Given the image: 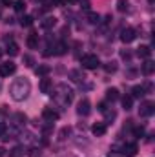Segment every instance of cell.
<instances>
[{
	"instance_id": "10",
	"label": "cell",
	"mask_w": 155,
	"mask_h": 157,
	"mask_svg": "<svg viewBox=\"0 0 155 157\" xmlns=\"http://www.w3.org/2000/svg\"><path fill=\"white\" fill-rule=\"evenodd\" d=\"M39 88H40V91H42V93H49V91H51V88H53V82H51V78H47V77L40 78Z\"/></svg>"
},
{
	"instance_id": "39",
	"label": "cell",
	"mask_w": 155,
	"mask_h": 157,
	"mask_svg": "<svg viewBox=\"0 0 155 157\" xmlns=\"http://www.w3.org/2000/svg\"><path fill=\"white\" fill-rule=\"evenodd\" d=\"M13 2L15 0H2V6H7L9 7V6H13Z\"/></svg>"
},
{
	"instance_id": "45",
	"label": "cell",
	"mask_w": 155,
	"mask_h": 157,
	"mask_svg": "<svg viewBox=\"0 0 155 157\" xmlns=\"http://www.w3.org/2000/svg\"><path fill=\"white\" fill-rule=\"evenodd\" d=\"M148 2H150V4H153V2H155V0H148Z\"/></svg>"
},
{
	"instance_id": "1",
	"label": "cell",
	"mask_w": 155,
	"mask_h": 157,
	"mask_svg": "<svg viewBox=\"0 0 155 157\" xmlns=\"http://www.w3.org/2000/svg\"><path fill=\"white\" fill-rule=\"evenodd\" d=\"M29 91H31V82H29L28 78H24V77L17 78V80L11 84V88H9V93H11L13 101H17V102L28 99Z\"/></svg>"
},
{
	"instance_id": "9",
	"label": "cell",
	"mask_w": 155,
	"mask_h": 157,
	"mask_svg": "<svg viewBox=\"0 0 155 157\" xmlns=\"http://www.w3.org/2000/svg\"><path fill=\"white\" fill-rule=\"evenodd\" d=\"M137 152H139V148H137V144L135 143H128V144H124L122 146V154L128 157H135L137 155Z\"/></svg>"
},
{
	"instance_id": "38",
	"label": "cell",
	"mask_w": 155,
	"mask_h": 157,
	"mask_svg": "<svg viewBox=\"0 0 155 157\" xmlns=\"http://www.w3.org/2000/svg\"><path fill=\"white\" fill-rule=\"evenodd\" d=\"M4 135H6V124L0 122V137H4Z\"/></svg>"
},
{
	"instance_id": "14",
	"label": "cell",
	"mask_w": 155,
	"mask_h": 157,
	"mask_svg": "<svg viewBox=\"0 0 155 157\" xmlns=\"http://www.w3.org/2000/svg\"><path fill=\"white\" fill-rule=\"evenodd\" d=\"M150 55H152V48H150V46H141V48H137V57H139V59H150Z\"/></svg>"
},
{
	"instance_id": "24",
	"label": "cell",
	"mask_w": 155,
	"mask_h": 157,
	"mask_svg": "<svg viewBox=\"0 0 155 157\" xmlns=\"http://www.w3.org/2000/svg\"><path fill=\"white\" fill-rule=\"evenodd\" d=\"M122 108H124V110H131V108H133V97H131V95L122 97Z\"/></svg>"
},
{
	"instance_id": "33",
	"label": "cell",
	"mask_w": 155,
	"mask_h": 157,
	"mask_svg": "<svg viewBox=\"0 0 155 157\" xmlns=\"http://www.w3.org/2000/svg\"><path fill=\"white\" fill-rule=\"evenodd\" d=\"M24 64H26L28 68H31V66L35 64V60H33V57H31V55H24Z\"/></svg>"
},
{
	"instance_id": "25",
	"label": "cell",
	"mask_w": 155,
	"mask_h": 157,
	"mask_svg": "<svg viewBox=\"0 0 155 157\" xmlns=\"http://www.w3.org/2000/svg\"><path fill=\"white\" fill-rule=\"evenodd\" d=\"M106 99L112 101V102L117 101V99H119V90H117V88H110V90L106 91Z\"/></svg>"
},
{
	"instance_id": "22",
	"label": "cell",
	"mask_w": 155,
	"mask_h": 157,
	"mask_svg": "<svg viewBox=\"0 0 155 157\" xmlns=\"http://www.w3.org/2000/svg\"><path fill=\"white\" fill-rule=\"evenodd\" d=\"M13 122H15V126H18V128L24 126V124H26V115H24V113H15V115H13Z\"/></svg>"
},
{
	"instance_id": "6",
	"label": "cell",
	"mask_w": 155,
	"mask_h": 157,
	"mask_svg": "<svg viewBox=\"0 0 155 157\" xmlns=\"http://www.w3.org/2000/svg\"><path fill=\"white\" fill-rule=\"evenodd\" d=\"M17 71V64L15 62H4L0 64V77H9Z\"/></svg>"
},
{
	"instance_id": "41",
	"label": "cell",
	"mask_w": 155,
	"mask_h": 157,
	"mask_svg": "<svg viewBox=\"0 0 155 157\" xmlns=\"http://www.w3.org/2000/svg\"><path fill=\"white\" fill-rule=\"evenodd\" d=\"M66 2H68V4H78L80 0H66Z\"/></svg>"
},
{
	"instance_id": "11",
	"label": "cell",
	"mask_w": 155,
	"mask_h": 157,
	"mask_svg": "<svg viewBox=\"0 0 155 157\" xmlns=\"http://www.w3.org/2000/svg\"><path fill=\"white\" fill-rule=\"evenodd\" d=\"M70 78H71L73 82H77V84H82V82L86 80L84 73H82L80 70H71V71H70Z\"/></svg>"
},
{
	"instance_id": "15",
	"label": "cell",
	"mask_w": 155,
	"mask_h": 157,
	"mask_svg": "<svg viewBox=\"0 0 155 157\" xmlns=\"http://www.w3.org/2000/svg\"><path fill=\"white\" fill-rule=\"evenodd\" d=\"M26 42H28V48L29 49H37L39 48V35L37 33H29Z\"/></svg>"
},
{
	"instance_id": "5",
	"label": "cell",
	"mask_w": 155,
	"mask_h": 157,
	"mask_svg": "<svg viewBox=\"0 0 155 157\" xmlns=\"http://www.w3.org/2000/svg\"><path fill=\"white\" fill-rule=\"evenodd\" d=\"M135 39H137V31H135L133 28H124V29L120 31V40H122L124 44H130V42H133Z\"/></svg>"
},
{
	"instance_id": "31",
	"label": "cell",
	"mask_w": 155,
	"mask_h": 157,
	"mask_svg": "<svg viewBox=\"0 0 155 157\" xmlns=\"http://www.w3.org/2000/svg\"><path fill=\"white\" fill-rule=\"evenodd\" d=\"M104 115H106V122H104V124H110V122L117 117V113L113 112V110H106V112H104Z\"/></svg>"
},
{
	"instance_id": "30",
	"label": "cell",
	"mask_w": 155,
	"mask_h": 157,
	"mask_svg": "<svg viewBox=\"0 0 155 157\" xmlns=\"http://www.w3.org/2000/svg\"><path fill=\"white\" fill-rule=\"evenodd\" d=\"M13 7H15L17 11H24V9H26V0H15V2H13Z\"/></svg>"
},
{
	"instance_id": "3",
	"label": "cell",
	"mask_w": 155,
	"mask_h": 157,
	"mask_svg": "<svg viewBox=\"0 0 155 157\" xmlns=\"http://www.w3.org/2000/svg\"><path fill=\"white\" fill-rule=\"evenodd\" d=\"M80 64H82V68H86V70H97V68L100 66V60H99L97 55L88 53V55H84V57L80 59Z\"/></svg>"
},
{
	"instance_id": "27",
	"label": "cell",
	"mask_w": 155,
	"mask_h": 157,
	"mask_svg": "<svg viewBox=\"0 0 155 157\" xmlns=\"http://www.w3.org/2000/svg\"><path fill=\"white\" fill-rule=\"evenodd\" d=\"M31 24H33V17H31V15H24V17L20 18V26H22V28H29Z\"/></svg>"
},
{
	"instance_id": "44",
	"label": "cell",
	"mask_w": 155,
	"mask_h": 157,
	"mask_svg": "<svg viewBox=\"0 0 155 157\" xmlns=\"http://www.w3.org/2000/svg\"><path fill=\"white\" fill-rule=\"evenodd\" d=\"M33 2H44V0H33Z\"/></svg>"
},
{
	"instance_id": "35",
	"label": "cell",
	"mask_w": 155,
	"mask_h": 157,
	"mask_svg": "<svg viewBox=\"0 0 155 157\" xmlns=\"http://www.w3.org/2000/svg\"><path fill=\"white\" fill-rule=\"evenodd\" d=\"M29 157H40V150L39 148H31L29 150Z\"/></svg>"
},
{
	"instance_id": "20",
	"label": "cell",
	"mask_w": 155,
	"mask_h": 157,
	"mask_svg": "<svg viewBox=\"0 0 155 157\" xmlns=\"http://www.w3.org/2000/svg\"><path fill=\"white\" fill-rule=\"evenodd\" d=\"M144 93H146V91H144L142 86H133V88H131V97H133V99H141Z\"/></svg>"
},
{
	"instance_id": "19",
	"label": "cell",
	"mask_w": 155,
	"mask_h": 157,
	"mask_svg": "<svg viewBox=\"0 0 155 157\" xmlns=\"http://www.w3.org/2000/svg\"><path fill=\"white\" fill-rule=\"evenodd\" d=\"M86 20H88L89 24H99V22H100V17H99L95 11H88V15H86Z\"/></svg>"
},
{
	"instance_id": "26",
	"label": "cell",
	"mask_w": 155,
	"mask_h": 157,
	"mask_svg": "<svg viewBox=\"0 0 155 157\" xmlns=\"http://www.w3.org/2000/svg\"><path fill=\"white\" fill-rule=\"evenodd\" d=\"M49 71H51V68H49V66H46V64H42V66H39V68L35 70V73H37V75H40V77H46Z\"/></svg>"
},
{
	"instance_id": "2",
	"label": "cell",
	"mask_w": 155,
	"mask_h": 157,
	"mask_svg": "<svg viewBox=\"0 0 155 157\" xmlns=\"http://www.w3.org/2000/svg\"><path fill=\"white\" fill-rule=\"evenodd\" d=\"M59 91H60V93H55V99H57L62 106H68V104L73 101V90L68 88L66 84H60V86H59Z\"/></svg>"
},
{
	"instance_id": "13",
	"label": "cell",
	"mask_w": 155,
	"mask_h": 157,
	"mask_svg": "<svg viewBox=\"0 0 155 157\" xmlns=\"http://www.w3.org/2000/svg\"><path fill=\"white\" fill-rule=\"evenodd\" d=\"M40 26H42V29H51V28L57 26V18H55V17H46V18L40 22Z\"/></svg>"
},
{
	"instance_id": "36",
	"label": "cell",
	"mask_w": 155,
	"mask_h": 157,
	"mask_svg": "<svg viewBox=\"0 0 155 157\" xmlns=\"http://www.w3.org/2000/svg\"><path fill=\"white\" fill-rule=\"evenodd\" d=\"M106 110H108V104H106V102H100V104H99V112H100V113H104Z\"/></svg>"
},
{
	"instance_id": "43",
	"label": "cell",
	"mask_w": 155,
	"mask_h": 157,
	"mask_svg": "<svg viewBox=\"0 0 155 157\" xmlns=\"http://www.w3.org/2000/svg\"><path fill=\"white\" fill-rule=\"evenodd\" d=\"M0 17H2V6H0Z\"/></svg>"
},
{
	"instance_id": "40",
	"label": "cell",
	"mask_w": 155,
	"mask_h": 157,
	"mask_svg": "<svg viewBox=\"0 0 155 157\" xmlns=\"http://www.w3.org/2000/svg\"><path fill=\"white\" fill-rule=\"evenodd\" d=\"M82 7H84V9H89V2H88V0H84V2H82Z\"/></svg>"
},
{
	"instance_id": "17",
	"label": "cell",
	"mask_w": 155,
	"mask_h": 157,
	"mask_svg": "<svg viewBox=\"0 0 155 157\" xmlns=\"http://www.w3.org/2000/svg\"><path fill=\"white\" fill-rule=\"evenodd\" d=\"M6 51H7L9 57H17V55H18V44H17V42H7Z\"/></svg>"
},
{
	"instance_id": "23",
	"label": "cell",
	"mask_w": 155,
	"mask_h": 157,
	"mask_svg": "<svg viewBox=\"0 0 155 157\" xmlns=\"http://www.w3.org/2000/svg\"><path fill=\"white\" fill-rule=\"evenodd\" d=\"M24 154H26L24 146H15V148L9 152V155H7V157H24Z\"/></svg>"
},
{
	"instance_id": "28",
	"label": "cell",
	"mask_w": 155,
	"mask_h": 157,
	"mask_svg": "<svg viewBox=\"0 0 155 157\" xmlns=\"http://www.w3.org/2000/svg\"><path fill=\"white\" fill-rule=\"evenodd\" d=\"M104 71H106V73H115L117 71V62H113V60L106 62V64H104Z\"/></svg>"
},
{
	"instance_id": "12",
	"label": "cell",
	"mask_w": 155,
	"mask_h": 157,
	"mask_svg": "<svg viewBox=\"0 0 155 157\" xmlns=\"http://www.w3.org/2000/svg\"><path fill=\"white\" fill-rule=\"evenodd\" d=\"M91 132H93V135L100 137V135L106 133V124H104V122H95V124L91 126Z\"/></svg>"
},
{
	"instance_id": "42",
	"label": "cell",
	"mask_w": 155,
	"mask_h": 157,
	"mask_svg": "<svg viewBox=\"0 0 155 157\" xmlns=\"http://www.w3.org/2000/svg\"><path fill=\"white\" fill-rule=\"evenodd\" d=\"M4 155V150H2V148H0V157Z\"/></svg>"
},
{
	"instance_id": "8",
	"label": "cell",
	"mask_w": 155,
	"mask_h": 157,
	"mask_svg": "<svg viewBox=\"0 0 155 157\" xmlns=\"http://www.w3.org/2000/svg\"><path fill=\"white\" fill-rule=\"evenodd\" d=\"M89 112H91V104H89V101H88V99H82V101L78 102V106H77V113L78 115H82V117H86V115H89Z\"/></svg>"
},
{
	"instance_id": "29",
	"label": "cell",
	"mask_w": 155,
	"mask_h": 157,
	"mask_svg": "<svg viewBox=\"0 0 155 157\" xmlns=\"http://www.w3.org/2000/svg\"><path fill=\"white\" fill-rule=\"evenodd\" d=\"M117 9H119L120 13H126V11L130 9V4H128V0H119V2H117Z\"/></svg>"
},
{
	"instance_id": "16",
	"label": "cell",
	"mask_w": 155,
	"mask_h": 157,
	"mask_svg": "<svg viewBox=\"0 0 155 157\" xmlns=\"http://www.w3.org/2000/svg\"><path fill=\"white\" fill-rule=\"evenodd\" d=\"M155 71V64L152 60H146L144 64H142V75H146V77H150L152 73Z\"/></svg>"
},
{
	"instance_id": "32",
	"label": "cell",
	"mask_w": 155,
	"mask_h": 157,
	"mask_svg": "<svg viewBox=\"0 0 155 157\" xmlns=\"http://www.w3.org/2000/svg\"><path fill=\"white\" fill-rule=\"evenodd\" d=\"M120 57H122L126 62H130V60H131V51H130V49H122V51H120Z\"/></svg>"
},
{
	"instance_id": "7",
	"label": "cell",
	"mask_w": 155,
	"mask_h": 157,
	"mask_svg": "<svg viewBox=\"0 0 155 157\" xmlns=\"http://www.w3.org/2000/svg\"><path fill=\"white\" fill-rule=\"evenodd\" d=\"M42 117H44V121H46V122H55L57 119L60 117V113H59L57 110H53V108H44Z\"/></svg>"
},
{
	"instance_id": "21",
	"label": "cell",
	"mask_w": 155,
	"mask_h": 157,
	"mask_svg": "<svg viewBox=\"0 0 155 157\" xmlns=\"http://www.w3.org/2000/svg\"><path fill=\"white\" fill-rule=\"evenodd\" d=\"M70 135H71V128H70V126H64V128H60V132H59V141H66Z\"/></svg>"
},
{
	"instance_id": "34",
	"label": "cell",
	"mask_w": 155,
	"mask_h": 157,
	"mask_svg": "<svg viewBox=\"0 0 155 157\" xmlns=\"http://www.w3.org/2000/svg\"><path fill=\"white\" fill-rule=\"evenodd\" d=\"M133 135H135V137H142V135H144V128H142V126H135V128H133Z\"/></svg>"
},
{
	"instance_id": "46",
	"label": "cell",
	"mask_w": 155,
	"mask_h": 157,
	"mask_svg": "<svg viewBox=\"0 0 155 157\" xmlns=\"http://www.w3.org/2000/svg\"><path fill=\"white\" fill-rule=\"evenodd\" d=\"M0 57H2V49H0Z\"/></svg>"
},
{
	"instance_id": "4",
	"label": "cell",
	"mask_w": 155,
	"mask_h": 157,
	"mask_svg": "<svg viewBox=\"0 0 155 157\" xmlns=\"http://www.w3.org/2000/svg\"><path fill=\"white\" fill-rule=\"evenodd\" d=\"M153 113H155V104L152 101L141 102V108H139V115H141V117H152Z\"/></svg>"
},
{
	"instance_id": "18",
	"label": "cell",
	"mask_w": 155,
	"mask_h": 157,
	"mask_svg": "<svg viewBox=\"0 0 155 157\" xmlns=\"http://www.w3.org/2000/svg\"><path fill=\"white\" fill-rule=\"evenodd\" d=\"M66 51H68V46H66L64 42H59V44L53 46V53H55V55H64Z\"/></svg>"
},
{
	"instance_id": "37",
	"label": "cell",
	"mask_w": 155,
	"mask_h": 157,
	"mask_svg": "<svg viewBox=\"0 0 155 157\" xmlns=\"http://www.w3.org/2000/svg\"><path fill=\"white\" fill-rule=\"evenodd\" d=\"M51 4H53V6H64L66 0H51Z\"/></svg>"
}]
</instances>
